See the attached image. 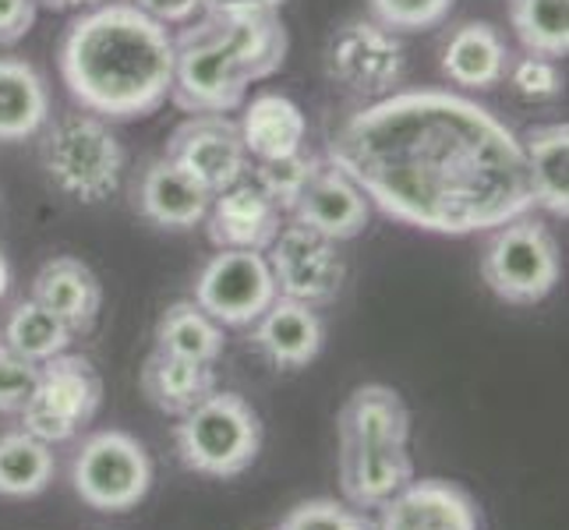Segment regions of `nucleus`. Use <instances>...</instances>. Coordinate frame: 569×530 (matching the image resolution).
<instances>
[{
    "label": "nucleus",
    "mask_w": 569,
    "mask_h": 530,
    "mask_svg": "<svg viewBox=\"0 0 569 530\" xmlns=\"http://www.w3.org/2000/svg\"><path fill=\"white\" fill-rule=\"evenodd\" d=\"M131 4L160 26H188L202 14V0H131Z\"/></svg>",
    "instance_id": "36"
},
{
    "label": "nucleus",
    "mask_w": 569,
    "mask_h": 530,
    "mask_svg": "<svg viewBox=\"0 0 569 530\" xmlns=\"http://www.w3.org/2000/svg\"><path fill=\"white\" fill-rule=\"evenodd\" d=\"M173 446L202 478H238L262 453V421L241 392L216 389L173 424Z\"/></svg>",
    "instance_id": "5"
},
{
    "label": "nucleus",
    "mask_w": 569,
    "mask_h": 530,
    "mask_svg": "<svg viewBox=\"0 0 569 530\" xmlns=\"http://www.w3.org/2000/svg\"><path fill=\"white\" fill-rule=\"evenodd\" d=\"M131 194H134V209H139L152 227L178 230V233L199 227L212 202V194L202 184H194L178 163L167 160V156H156V160H149L139 170Z\"/></svg>",
    "instance_id": "18"
},
{
    "label": "nucleus",
    "mask_w": 569,
    "mask_h": 530,
    "mask_svg": "<svg viewBox=\"0 0 569 530\" xmlns=\"http://www.w3.org/2000/svg\"><path fill=\"white\" fill-rule=\"evenodd\" d=\"M167 160L178 163L194 184L220 194L248 177V152L238 121L227 113H191L167 139Z\"/></svg>",
    "instance_id": "12"
},
{
    "label": "nucleus",
    "mask_w": 569,
    "mask_h": 530,
    "mask_svg": "<svg viewBox=\"0 0 569 530\" xmlns=\"http://www.w3.org/2000/svg\"><path fill=\"white\" fill-rule=\"evenodd\" d=\"M509 26L527 53L559 61L569 50V0H509Z\"/></svg>",
    "instance_id": "29"
},
{
    "label": "nucleus",
    "mask_w": 569,
    "mask_h": 530,
    "mask_svg": "<svg viewBox=\"0 0 569 530\" xmlns=\"http://www.w3.org/2000/svg\"><path fill=\"white\" fill-rule=\"evenodd\" d=\"M36 4H47L53 11H68V8H96V4H103V0H36Z\"/></svg>",
    "instance_id": "38"
},
{
    "label": "nucleus",
    "mask_w": 569,
    "mask_h": 530,
    "mask_svg": "<svg viewBox=\"0 0 569 530\" xmlns=\"http://www.w3.org/2000/svg\"><path fill=\"white\" fill-rule=\"evenodd\" d=\"M457 0H368L371 18L389 32H428L442 26Z\"/></svg>",
    "instance_id": "31"
},
{
    "label": "nucleus",
    "mask_w": 569,
    "mask_h": 530,
    "mask_svg": "<svg viewBox=\"0 0 569 530\" xmlns=\"http://www.w3.org/2000/svg\"><path fill=\"white\" fill-rule=\"evenodd\" d=\"M326 74L343 92L371 103L397 92L407 74V50L376 18H350L326 43Z\"/></svg>",
    "instance_id": "9"
},
{
    "label": "nucleus",
    "mask_w": 569,
    "mask_h": 530,
    "mask_svg": "<svg viewBox=\"0 0 569 530\" xmlns=\"http://www.w3.org/2000/svg\"><path fill=\"white\" fill-rule=\"evenodd\" d=\"M266 262L272 269V280H277V293L311 308L329 304L347 280L340 244L298 220H287L280 227V233L266 248Z\"/></svg>",
    "instance_id": "11"
},
{
    "label": "nucleus",
    "mask_w": 569,
    "mask_h": 530,
    "mask_svg": "<svg viewBox=\"0 0 569 530\" xmlns=\"http://www.w3.org/2000/svg\"><path fill=\"white\" fill-rule=\"evenodd\" d=\"M53 446L29 436L26 428L0 436V496L4 499H32L47 492L53 481Z\"/></svg>",
    "instance_id": "27"
},
{
    "label": "nucleus",
    "mask_w": 569,
    "mask_h": 530,
    "mask_svg": "<svg viewBox=\"0 0 569 530\" xmlns=\"http://www.w3.org/2000/svg\"><path fill=\"white\" fill-rule=\"evenodd\" d=\"M202 223H206V233L216 248L266 251L283 227V212L259 184L241 177L238 184L212 194Z\"/></svg>",
    "instance_id": "15"
},
{
    "label": "nucleus",
    "mask_w": 569,
    "mask_h": 530,
    "mask_svg": "<svg viewBox=\"0 0 569 530\" xmlns=\"http://www.w3.org/2000/svg\"><path fill=\"white\" fill-rule=\"evenodd\" d=\"M191 301L223 329H248L277 301V280H272L266 251L216 248V254L194 277Z\"/></svg>",
    "instance_id": "10"
},
{
    "label": "nucleus",
    "mask_w": 569,
    "mask_h": 530,
    "mask_svg": "<svg viewBox=\"0 0 569 530\" xmlns=\"http://www.w3.org/2000/svg\"><path fill=\"white\" fill-rule=\"evenodd\" d=\"M319 160H322V156L308 152V146H305V149L290 152V156H277V160L254 163L251 181L259 184L269 194V199L280 206V212H290L293 202H298V194L305 191L308 177L316 173Z\"/></svg>",
    "instance_id": "30"
},
{
    "label": "nucleus",
    "mask_w": 569,
    "mask_h": 530,
    "mask_svg": "<svg viewBox=\"0 0 569 530\" xmlns=\"http://www.w3.org/2000/svg\"><path fill=\"white\" fill-rule=\"evenodd\" d=\"M290 220H298L311 230H319L329 241H355L368 230L371 220V202L365 191L355 184V177L343 173L337 163H329L326 156L319 160L316 173L308 177L305 191L290 209Z\"/></svg>",
    "instance_id": "14"
},
{
    "label": "nucleus",
    "mask_w": 569,
    "mask_h": 530,
    "mask_svg": "<svg viewBox=\"0 0 569 530\" xmlns=\"http://www.w3.org/2000/svg\"><path fill=\"white\" fill-rule=\"evenodd\" d=\"M277 530H376V520L337 499H308L293 506Z\"/></svg>",
    "instance_id": "32"
},
{
    "label": "nucleus",
    "mask_w": 569,
    "mask_h": 530,
    "mask_svg": "<svg viewBox=\"0 0 569 530\" xmlns=\"http://www.w3.org/2000/svg\"><path fill=\"white\" fill-rule=\"evenodd\" d=\"M238 131H241L244 152L254 163H262V160H277V156H290L305 149L308 117L283 92H259V96H251V100H244Z\"/></svg>",
    "instance_id": "23"
},
{
    "label": "nucleus",
    "mask_w": 569,
    "mask_h": 530,
    "mask_svg": "<svg viewBox=\"0 0 569 530\" xmlns=\"http://www.w3.org/2000/svg\"><path fill=\"white\" fill-rule=\"evenodd\" d=\"M337 478L343 502L368 513L400 496L418 478V470L407 446H340Z\"/></svg>",
    "instance_id": "17"
},
{
    "label": "nucleus",
    "mask_w": 569,
    "mask_h": 530,
    "mask_svg": "<svg viewBox=\"0 0 569 530\" xmlns=\"http://www.w3.org/2000/svg\"><path fill=\"white\" fill-rule=\"evenodd\" d=\"M8 287H11V266H8V259H4V251H0V301H4Z\"/></svg>",
    "instance_id": "39"
},
{
    "label": "nucleus",
    "mask_w": 569,
    "mask_h": 530,
    "mask_svg": "<svg viewBox=\"0 0 569 530\" xmlns=\"http://www.w3.org/2000/svg\"><path fill=\"white\" fill-rule=\"evenodd\" d=\"M531 206L548 216H569V128L566 121L535 124L520 134Z\"/></svg>",
    "instance_id": "22"
},
{
    "label": "nucleus",
    "mask_w": 569,
    "mask_h": 530,
    "mask_svg": "<svg viewBox=\"0 0 569 530\" xmlns=\"http://www.w3.org/2000/svg\"><path fill=\"white\" fill-rule=\"evenodd\" d=\"M287 0H202V14L212 18H266L280 14Z\"/></svg>",
    "instance_id": "37"
},
{
    "label": "nucleus",
    "mask_w": 569,
    "mask_h": 530,
    "mask_svg": "<svg viewBox=\"0 0 569 530\" xmlns=\"http://www.w3.org/2000/svg\"><path fill=\"white\" fill-rule=\"evenodd\" d=\"M61 78L71 100L103 121H139L173 89V36L134 4L103 0L61 39Z\"/></svg>",
    "instance_id": "2"
},
{
    "label": "nucleus",
    "mask_w": 569,
    "mask_h": 530,
    "mask_svg": "<svg viewBox=\"0 0 569 530\" xmlns=\"http://www.w3.org/2000/svg\"><path fill=\"white\" fill-rule=\"evenodd\" d=\"M139 386L160 414L184 418L191 407H199L209 392H216V368L167 350H152L139 371Z\"/></svg>",
    "instance_id": "24"
},
{
    "label": "nucleus",
    "mask_w": 569,
    "mask_h": 530,
    "mask_svg": "<svg viewBox=\"0 0 569 530\" xmlns=\"http://www.w3.org/2000/svg\"><path fill=\"white\" fill-rule=\"evenodd\" d=\"M272 530H277V527H272Z\"/></svg>",
    "instance_id": "40"
},
{
    "label": "nucleus",
    "mask_w": 569,
    "mask_h": 530,
    "mask_svg": "<svg viewBox=\"0 0 569 530\" xmlns=\"http://www.w3.org/2000/svg\"><path fill=\"white\" fill-rule=\"evenodd\" d=\"M39 382V364L0 347V414H22Z\"/></svg>",
    "instance_id": "34"
},
{
    "label": "nucleus",
    "mask_w": 569,
    "mask_h": 530,
    "mask_svg": "<svg viewBox=\"0 0 569 530\" xmlns=\"http://www.w3.org/2000/svg\"><path fill=\"white\" fill-rule=\"evenodd\" d=\"M156 350L178 353L188 361L216 364L220 353L227 350V332L223 326L209 319L194 301H173L160 319H156Z\"/></svg>",
    "instance_id": "26"
},
{
    "label": "nucleus",
    "mask_w": 569,
    "mask_h": 530,
    "mask_svg": "<svg viewBox=\"0 0 569 530\" xmlns=\"http://www.w3.org/2000/svg\"><path fill=\"white\" fill-rule=\"evenodd\" d=\"M71 488L89 509L100 513H128L152 488V460L146 446L128 431H92L74 449Z\"/></svg>",
    "instance_id": "8"
},
{
    "label": "nucleus",
    "mask_w": 569,
    "mask_h": 530,
    "mask_svg": "<svg viewBox=\"0 0 569 530\" xmlns=\"http://www.w3.org/2000/svg\"><path fill=\"white\" fill-rule=\"evenodd\" d=\"M248 329H251V347L259 350L272 368H283V371L308 368L322 353V343H326V322L319 316V308L283 298V293H277V301H272Z\"/></svg>",
    "instance_id": "16"
},
{
    "label": "nucleus",
    "mask_w": 569,
    "mask_h": 530,
    "mask_svg": "<svg viewBox=\"0 0 569 530\" xmlns=\"http://www.w3.org/2000/svg\"><path fill=\"white\" fill-rule=\"evenodd\" d=\"M326 160L389 220L470 238L531 212L520 134L449 89H397L332 128Z\"/></svg>",
    "instance_id": "1"
},
{
    "label": "nucleus",
    "mask_w": 569,
    "mask_h": 530,
    "mask_svg": "<svg viewBox=\"0 0 569 530\" xmlns=\"http://www.w3.org/2000/svg\"><path fill=\"white\" fill-rule=\"evenodd\" d=\"M481 251V277L488 290L506 304H538L559 287L562 259L556 233L531 212L517 216L496 230Z\"/></svg>",
    "instance_id": "6"
},
{
    "label": "nucleus",
    "mask_w": 569,
    "mask_h": 530,
    "mask_svg": "<svg viewBox=\"0 0 569 530\" xmlns=\"http://www.w3.org/2000/svg\"><path fill=\"white\" fill-rule=\"evenodd\" d=\"M506 78H509V86H513V92L527 103H552L562 92V74L552 57L523 53L517 61H509Z\"/></svg>",
    "instance_id": "33"
},
{
    "label": "nucleus",
    "mask_w": 569,
    "mask_h": 530,
    "mask_svg": "<svg viewBox=\"0 0 569 530\" xmlns=\"http://www.w3.org/2000/svg\"><path fill=\"white\" fill-rule=\"evenodd\" d=\"M290 36L280 14L212 18L202 14L173 36L170 100L184 113L241 110L248 89L277 74L287 61Z\"/></svg>",
    "instance_id": "3"
},
{
    "label": "nucleus",
    "mask_w": 569,
    "mask_h": 530,
    "mask_svg": "<svg viewBox=\"0 0 569 530\" xmlns=\"http://www.w3.org/2000/svg\"><path fill=\"white\" fill-rule=\"evenodd\" d=\"M39 163H43L47 181L61 194L82 206H96L121 188L128 156L110 121L89 110H71L57 121H47Z\"/></svg>",
    "instance_id": "4"
},
{
    "label": "nucleus",
    "mask_w": 569,
    "mask_h": 530,
    "mask_svg": "<svg viewBox=\"0 0 569 530\" xmlns=\"http://www.w3.org/2000/svg\"><path fill=\"white\" fill-rule=\"evenodd\" d=\"M71 337L74 332L53 316V311H47L39 301H18L11 311L4 326H0V347H8L11 353H18V358L26 361H36L43 364L50 358H57V353H64L71 347Z\"/></svg>",
    "instance_id": "28"
},
{
    "label": "nucleus",
    "mask_w": 569,
    "mask_h": 530,
    "mask_svg": "<svg viewBox=\"0 0 569 530\" xmlns=\"http://www.w3.org/2000/svg\"><path fill=\"white\" fill-rule=\"evenodd\" d=\"M36 0H0V47H14L36 26Z\"/></svg>",
    "instance_id": "35"
},
{
    "label": "nucleus",
    "mask_w": 569,
    "mask_h": 530,
    "mask_svg": "<svg viewBox=\"0 0 569 530\" xmlns=\"http://www.w3.org/2000/svg\"><path fill=\"white\" fill-rule=\"evenodd\" d=\"M340 446H407L410 410L403 397L389 386H358L337 414Z\"/></svg>",
    "instance_id": "21"
},
{
    "label": "nucleus",
    "mask_w": 569,
    "mask_h": 530,
    "mask_svg": "<svg viewBox=\"0 0 569 530\" xmlns=\"http://www.w3.org/2000/svg\"><path fill=\"white\" fill-rule=\"evenodd\" d=\"M50 121L47 78L29 61L0 57V142L36 139Z\"/></svg>",
    "instance_id": "25"
},
{
    "label": "nucleus",
    "mask_w": 569,
    "mask_h": 530,
    "mask_svg": "<svg viewBox=\"0 0 569 530\" xmlns=\"http://www.w3.org/2000/svg\"><path fill=\"white\" fill-rule=\"evenodd\" d=\"M29 298L53 311L71 332H89L103 308V283L82 259L57 254L36 272Z\"/></svg>",
    "instance_id": "19"
},
{
    "label": "nucleus",
    "mask_w": 569,
    "mask_h": 530,
    "mask_svg": "<svg viewBox=\"0 0 569 530\" xmlns=\"http://www.w3.org/2000/svg\"><path fill=\"white\" fill-rule=\"evenodd\" d=\"M376 530H485L481 506L463 484L415 478L379 509Z\"/></svg>",
    "instance_id": "13"
},
{
    "label": "nucleus",
    "mask_w": 569,
    "mask_h": 530,
    "mask_svg": "<svg viewBox=\"0 0 569 530\" xmlns=\"http://www.w3.org/2000/svg\"><path fill=\"white\" fill-rule=\"evenodd\" d=\"M509 47L492 22H463L446 36L439 68L453 86L467 92L496 89L509 68Z\"/></svg>",
    "instance_id": "20"
},
{
    "label": "nucleus",
    "mask_w": 569,
    "mask_h": 530,
    "mask_svg": "<svg viewBox=\"0 0 569 530\" xmlns=\"http://www.w3.org/2000/svg\"><path fill=\"white\" fill-rule=\"evenodd\" d=\"M103 407V379L82 353H57L39 364V382L22 407V428L47 446L71 442Z\"/></svg>",
    "instance_id": "7"
}]
</instances>
